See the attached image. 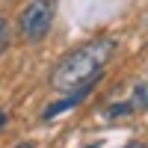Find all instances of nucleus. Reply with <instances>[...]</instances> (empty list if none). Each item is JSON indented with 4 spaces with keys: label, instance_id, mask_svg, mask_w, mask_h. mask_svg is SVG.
Segmentation results:
<instances>
[{
    "label": "nucleus",
    "instance_id": "obj_1",
    "mask_svg": "<svg viewBox=\"0 0 148 148\" xmlns=\"http://www.w3.org/2000/svg\"><path fill=\"white\" fill-rule=\"evenodd\" d=\"M113 53H116V42L113 39H92V42L80 45L77 51L62 56L56 62V68L51 71V89L71 92L77 86H86V83L98 80L101 68L110 62Z\"/></svg>",
    "mask_w": 148,
    "mask_h": 148
},
{
    "label": "nucleus",
    "instance_id": "obj_2",
    "mask_svg": "<svg viewBox=\"0 0 148 148\" xmlns=\"http://www.w3.org/2000/svg\"><path fill=\"white\" fill-rule=\"evenodd\" d=\"M53 24V0H36L21 12V36L27 42H39Z\"/></svg>",
    "mask_w": 148,
    "mask_h": 148
},
{
    "label": "nucleus",
    "instance_id": "obj_3",
    "mask_svg": "<svg viewBox=\"0 0 148 148\" xmlns=\"http://www.w3.org/2000/svg\"><path fill=\"white\" fill-rule=\"evenodd\" d=\"M92 86H95V80H92V83H86V86H77V89H71V95H68V98H62V101H56V104H51V107H45L42 119H53V116H59V113H65V110H74L77 104H83V98L92 92Z\"/></svg>",
    "mask_w": 148,
    "mask_h": 148
},
{
    "label": "nucleus",
    "instance_id": "obj_4",
    "mask_svg": "<svg viewBox=\"0 0 148 148\" xmlns=\"http://www.w3.org/2000/svg\"><path fill=\"white\" fill-rule=\"evenodd\" d=\"M6 47H9V24L0 18V53H3Z\"/></svg>",
    "mask_w": 148,
    "mask_h": 148
},
{
    "label": "nucleus",
    "instance_id": "obj_5",
    "mask_svg": "<svg viewBox=\"0 0 148 148\" xmlns=\"http://www.w3.org/2000/svg\"><path fill=\"white\" fill-rule=\"evenodd\" d=\"M130 104H119V107H110V116H121V113H130Z\"/></svg>",
    "mask_w": 148,
    "mask_h": 148
},
{
    "label": "nucleus",
    "instance_id": "obj_6",
    "mask_svg": "<svg viewBox=\"0 0 148 148\" xmlns=\"http://www.w3.org/2000/svg\"><path fill=\"white\" fill-rule=\"evenodd\" d=\"M125 148H148V145H142V142H130V145H125Z\"/></svg>",
    "mask_w": 148,
    "mask_h": 148
},
{
    "label": "nucleus",
    "instance_id": "obj_7",
    "mask_svg": "<svg viewBox=\"0 0 148 148\" xmlns=\"http://www.w3.org/2000/svg\"><path fill=\"white\" fill-rule=\"evenodd\" d=\"M18 148H33V145H18Z\"/></svg>",
    "mask_w": 148,
    "mask_h": 148
},
{
    "label": "nucleus",
    "instance_id": "obj_8",
    "mask_svg": "<svg viewBox=\"0 0 148 148\" xmlns=\"http://www.w3.org/2000/svg\"><path fill=\"white\" fill-rule=\"evenodd\" d=\"M3 121H6V119H3V116H0V125H3Z\"/></svg>",
    "mask_w": 148,
    "mask_h": 148
},
{
    "label": "nucleus",
    "instance_id": "obj_9",
    "mask_svg": "<svg viewBox=\"0 0 148 148\" xmlns=\"http://www.w3.org/2000/svg\"><path fill=\"white\" fill-rule=\"evenodd\" d=\"M145 104H148V101H145Z\"/></svg>",
    "mask_w": 148,
    "mask_h": 148
}]
</instances>
